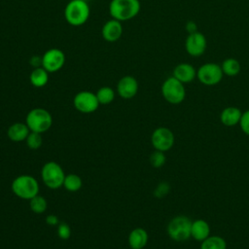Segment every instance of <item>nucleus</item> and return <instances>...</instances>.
<instances>
[{
  "instance_id": "nucleus-1",
  "label": "nucleus",
  "mask_w": 249,
  "mask_h": 249,
  "mask_svg": "<svg viewBox=\"0 0 249 249\" xmlns=\"http://www.w3.org/2000/svg\"><path fill=\"white\" fill-rule=\"evenodd\" d=\"M141 9L139 0H111L109 14L112 18L125 21L135 18Z\"/></svg>"
},
{
  "instance_id": "nucleus-2",
  "label": "nucleus",
  "mask_w": 249,
  "mask_h": 249,
  "mask_svg": "<svg viewBox=\"0 0 249 249\" xmlns=\"http://www.w3.org/2000/svg\"><path fill=\"white\" fill-rule=\"evenodd\" d=\"M90 10L85 0H71L64 9V18L72 26H81L89 18Z\"/></svg>"
},
{
  "instance_id": "nucleus-3",
  "label": "nucleus",
  "mask_w": 249,
  "mask_h": 249,
  "mask_svg": "<svg viewBox=\"0 0 249 249\" xmlns=\"http://www.w3.org/2000/svg\"><path fill=\"white\" fill-rule=\"evenodd\" d=\"M193 221L185 216L178 215L173 217L167 225V234L168 236L177 242H183L191 238V230H192Z\"/></svg>"
},
{
  "instance_id": "nucleus-4",
  "label": "nucleus",
  "mask_w": 249,
  "mask_h": 249,
  "mask_svg": "<svg viewBox=\"0 0 249 249\" xmlns=\"http://www.w3.org/2000/svg\"><path fill=\"white\" fill-rule=\"evenodd\" d=\"M12 191L19 198L31 199L39 193L38 181L31 175H19L12 182Z\"/></svg>"
},
{
  "instance_id": "nucleus-5",
  "label": "nucleus",
  "mask_w": 249,
  "mask_h": 249,
  "mask_svg": "<svg viewBox=\"0 0 249 249\" xmlns=\"http://www.w3.org/2000/svg\"><path fill=\"white\" fill-rule=\"evenodd\" d=\"M25 124L30 131L43 133L51 128L53 117L51 113L44 108H34L26 115Z\"/></svg>"
},
{
  "instance_id": "nucleus-6",
  "label": "nucleus",
  "mask_w": 249,
  "mask_h": 249,
  "mask_svg": "<svg viewBox=\"0 0 249 249\" xmlns=\"http://www.w3.org/2000/svg\"><path fill=\"white\" fill-rule=\"evenodd\" d=\"M161 94L170 104H180L186 97V89L183 83L174 78L168 77L161 85Z\"/></svg>"
},
{
  "instance_id": "nucleus-7",
  "label": "nucleus",
  "mask_w": 249,
  "mask_h": 249,
  "mask_svg": "<svg viewBox=\"0 0 249 249\" xmlns=\"http://www.w3.org/2000/svg\"><path fill=\"white\" fill-rule=\"evenodd\" d=\"M44 184L50 189H57L63 186L65 174L62 167L55 161L46 162L41 170Z\"/></svg>"
},
{
  "instance_id": "nucleus-8",
  "label": "nucleus",
  "mask_w": 249,
  "mask_h": 249,
  "mask_svg": "<svg viewBox=\"0 0 249 249\" xmlns=\"http://www.w3.org/2000/svg\"><path fill=\"white\" fill-rule=\"evenodd\" d=\"M224 73L221 65L214 62H207L202 64L196 70L197 80L205 86H215L219 84L223 79Z\"/></svg>"
},
{
  "instance_id": "nucleus-9",
  "label": "nucleus",
  "mask_w": 249,
  "mask_h": 249,
  "mask_svg": "<svg viewBox=\"0 0 249 249\" xmlns=\"http://www.w3.org/2000/svg\"><path fill=\"white\" fill-rule=\"evenodd\" d=\"M174 140L175 138L173 132L165 126L156 128L151 136V142L155 150L161 152L170 150L174 145Z\"/></svg>"
},
{
  "instance_id": "nucleus-10",
  "label": "nucleus",
  "mask_w": 249,
  "mask_h": 249,
  "mask_svg": "<svg viewBox=\"0 0 249 249\" xmlns=\"http://www.w3.org/2000/svg\"><path fill=\"white\" fill-rule=\"evenodd\" d=\"M74 107L81 113L89 114L97 110L99 106V102L97 100L96 94L89 91V90H82L79 91L73 99Z\"/></svg>"
},
{
  "instance_id": "nucleus-11",
  "label": "nucleus",
  "mask_w": 249,
  "mask_h": 249,
  "mask_svg": "<svg viewBox=\"0 0 249 249\" xmlns=\"http://www.w3.org/2000/svg\"><path fill=\"white\" fill-rule=\"evenodd\" d=\"M65 59V54L61 50L52 48L42 55V67L49 73H54L63 67Z\"/></svg>"
},
{
  "instance_id": "nucleus-12",
  "label": "nucleus",
  "mask_w": 249,
  "mask_h": 249,
  "mask_svg": "<svg viewBox=\"0 0 249 249\" xmlns=\"http://www.w3.org/2000/svg\"><path fill=\"white\" fill-rule=\"evenodd\" d=\"M206 47H207L206 38L202 33L198 31L189 33L188 37L186 38L185 49L191 56H194V57L200 56L201 54L204 53Z\"/></svg>"
},
{
  "instance_id": "nucleus-13",
  "label": "nucleus",
  "mask_w": 249,
  "mask_h": 249,
  "mask_svg": "<svg viewBox=\"0 0 249 249\" xmlns=\"http://www.w3.org/2000/svg\"><path fill=\"white\" fill-rule=\"evenodd\" d=\"M138 91V82L130 75L124 76L117 84V92L124 99H130L136 95Z\"/></svg>"
},
{
  "instance_id": "nucleus-14",
  "label": "nucleus",
  "mask_w": 249,
  "mask_h": 249,
  "mask_svg": "<svg viewBox=\"0 0 249 249\" xmlns=\"http://www.w3.org/2000/svg\"><path fill=\"white\" fill-rule=\"evenodd\" d=\"M102 38L107 42H116L123 35V25L120 20L111 18L107 20L101 29Z\"/></svg>"
},
{
  "instance_id": "nucleus-15",
  "label": "nucleus",
  "mask_w": 249,
  "mask_h": 249,
  "mask_svg": "<svg viewBox=\"0 0 249 249\" xmlns=\"http://www.w3.org/2000/svg\"><path fill=\"white\" fill-rule=\"evenodd\" d=\"M173 77L183 84H188L196 78V70L193 65L182 62L176 65L173 69Z\"/></svg>"
},
{
  "instance_id": "nucleus-16",
  "label": "nucleus",
  "mask_w": 249,
  "mask_h": 249,
  "mask_svg": "<svg viewBox=\"0 0 249 249\" xmlns=\"http://www.w3.org/2000/svg\"><path fill=\"white\" fill-rule=\"evenodd\" d=\"M210 236V226L203 219H196L192 223L191 237L196 241L202 242Z\"/></svg>"
},
{
  "instance_id": "nucleus-17",
  "label": "nucleus",
  "mask_w": 249,
  "mask_h": 249,
  "mask_svg": "<svg viewBox=\"0 0 249 249\" xmlns=\"http://www.w3.org/2000/svg\"><path fill=\"white\" fill-rule=\"evenodd\" d=\"M148 232L143 228L133 229L128 235V245L131 249H143L148 242Z\"/></svg>"
},
{
  "instance_id": "nucleus-18",
  "label": "nucleus",
  "mask_w": 249,
  "mask_h": 249,
  "mask_svg": "<svg viewBox=\"0 0 249 249\" xmlns=\"http://www.w3.org/2000/svg\"><path fill=\"white\" fill-rule=\"evenodd\" d=\"M242 112L239 108L234 106L226 107L220 115L221 123L226 126H233L239 124Z\"/></svg>"
},
{
  "instance_id": "nucleus-19",
  "label": "nucleus",
  "mask_w": 249,
  "mask_h": 249,
  "mask_svg": "<svg viewBox=\"0 0 249 249\" xmlns=\"http://www.w3.org/2000/svg\"><path fill=\"white\" fill-rule=\"evenodd\" d=\"M30 130L26 124L23 123H16L9 126L7 134L9 139L15 142L23 141L28 136Z\"/></svg>"
},
{
  "instance_id": "nucleus-20",
  "label": "nucleus",
  "mask_w": 249,
  "mask_h": 249,
  "mask_svg": "<svg viewBox=\"0 0 249 249\" xmlns=\"http://www.w3.org/2000/svg\"><path fill=\"white\" fill-rule=\"evenodd\" d=\"M31 85L35 88H43L49 82V72L42 66L34 68L29 76Z\"/></svg>"
},
{
  "instance_id": "nucleus-21",
  "label": "nucleus",
  "mask_w": 249,
  "mask_h": 249,
  "mask_svg": "<svg viewBox=\"0 0 249 249\" xmlns=\"http://www.w3.org/2000/svg\"><path fill=\"white\" fill-rule=\"evenodd\" d=\"M221 68H222L224 75L233 77V76H236L239 74V72L241 70V65L237 59L230 57L223 61Z\"/></svg>"
},
{
  "instance_id": "nucleus-22",
  "label": "nucleus",
  "mask_w": 249,
  "mask_h": 249,
  "mask_svg": "<svg viewBox=\"0 0 249 249\" xmlns=\"http://www.w3.org/2000/svg\"><path fill=\"white\" fill-rule=\"evenodd\" d=\"M200 249H227V242L222 236L210 235L201 242Z\"/></svg>"
},
{
  "instance_id": "nucleus-23",
  "label": "nucleus",
  "mask_w": 249,
  "mask_h": 249,
  "mask_svg": "<svg viewBox=\"0 0 249 249\" xmlns=\"http://www.w3.org/2000/svg\"><path fill=\"white\" fill-rule=\"evenodd\" d=\"M82 185H83V181L79 175L73 174V173L65 175L63 186L67 191L77 192L82 188Z\"/></svg>"
},
{
  "instance_id": "nucleus-24",
  "label": "nucleus",
  "mask_w": 249,
  "mask_h": 249,
  "mask_svg": "<svg viewBox=\"0 0 249 249\" xmlns=\"http://www.w3.org/2000/svg\"><path fill=\"white\" fill-rule=\"evenodd\" d=\"M96 97L99 102V104L107 105L110 104L114 98H115V91L112 88L110 87H101L97 91H96Z\"/></svg>"
},
{
  "instance_id": "nucleus-25",
  "label": "nucleus",
  "mask_w": 249,
  "mask_h": 249,
  "mask_svg": "<svg viewBox=\"0 0 249 249\" xmlns=\"http://www.w3.org/2000/svg\"><path fill=\"white\" fill-rule=\"evenodd\" d=\"M29 206H30V209L34 213L41 214V213L46 211L48 203H47V200L44 196H41L37 195L34 197H32L31 199H29Z\"/></svg>"
},
{
  "instance_id": "nucleus-26",
  "label": "nucleus",
  "mask_w": 249,
  "mask_h": 249,
  "mask_svg": "<svg viewBox=\"0 0 249 249\" xmlns=\"http://www.w3.org/2000/svg\"><path fill=\"white\" fill-rule=\"evenodd\" d=\"M25 142H26V145L28 148H30L32 150H37L42 146L43 138L41 136V133L30 131L28 136L25 139Z\"/></svg>"
},
{
  "instance_id": "nucleus-27",
  "label": "nucleus",
  "mask_w": 249,
  "mask_h": 249,
  "mask_svg": "<svg viewBox=\"0 0 249 249\" xmlns=\"http://www.w3.org/2000/svg\"><path fill=\"white\" fill-rule=\"evenodd\" d=\"M166 160V157L164 155V152L155 150L151 156H150V163L155 168H160L162 165H164Z\"/></svg>"
},
{
  "instance_id": "nucleus-28",
  "label": "nucleus",
  "mask_w": 249,
  "mask_h": 249,
  "mask_svg": "<svg viewBox=\"0 0 249 249\" xmlns=\"http://www.w3.org/2000/svg\"><path fill=\"white\" fill-rule=\"evenodd\" d=\"M169 191H170V185L167 182L163 181L159 183L158 186L155 188L154 196L157 198H162L169 193Z\"/></svg>"
},
{
  "instance_id": "nucleus-29",
  "label": "nucleus",
  "mask_w": 249,
  "mask_h": 249,
  "mask_svg": "<svg viewBox=\"0 0 249 249\" xmlns=\"http://www.w3.org/2000/svg\"><path fill=\"white\" fill-rule=\"evenodd\" d=\"M57 234L61 239H68L71 236V229L68 224L61 222L57 226Z\"/></svg>"
},
{
  "instance_id": "nucleus-30",
  "label": "nucleus",
  "mask_w": 249,
  "mask_h": 249,
  "mask_svg": "<svg viewBox=\"0 0 249 249\" xmlns=\"http://www.w3.org/2000/svg\"><path fill=\"white\" fill-rule=\"evenodd\" d=\"M239 125H240V128L243 131V133L249 136V110L242 112Z\"/></svg>"
},
{
  "instance_id": "nucleus-31",
  "label": "nucleus",
  "mask_w": 249,
  "mask_h": 249,
  "mask_svg": "<svg viewBox=\"0 0 249 249\" xmlns=\"http://www.w3.org/2000/svg\"><path fill=\"white\" fill-rule=\"evenodd\" d=\"M46 223L50 226L58 225V218H57V216H55L53 214H50L46 217Z\"/></svg>"
},
{
  "instance_id": "nucleus-32",
  "label": "nucleus",
  "mask_w": 249,
  "mask_h": 249,
  "mask_svg": "<svg viewBox=\"0 0 249 249\" xmlns=\"http://www.w3.org/2000/svg\"><path fill=\"white\" fill-rule=\"evenodd\" d=\"M30 64H31L34 68L42 66V56H41V57H39V56H33V57L30 59Z\"/></svg>"
},
{
  "instance_id": "nucleus-33",
  "label": "nucleus",
  "mask_w": 249,
  "mask_h": 249,
  "mask_svg": "<svg viewBox=\"0 0 249 249\" xmlns=\"http://www.w3.org/2000/svg\"><path fill=\"white\" fill-rule=\"evenodd\" d=\"M186 29L188 30L189 33H193V32H196L197 31L196 30V25L194 21H189L187 24H186Z\"/></svg>"
}]
</instances>
